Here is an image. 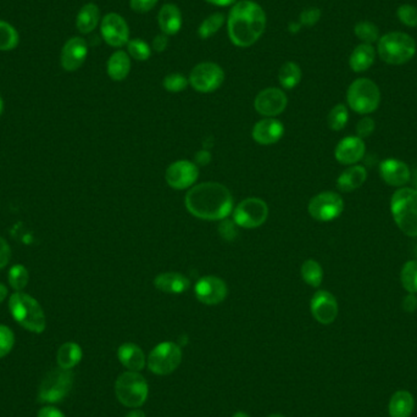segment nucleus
Returning a JSON list of instances; mask_svg holds the SVG:
<instances>
[{
    "label": "nucleus",
    "mask_w": 417,
    "mask_h": 417,
    "mask_svg": "<svg viewBox=\"0 0 417 417\" xmlns=\"http://www.w3.org/2000/svg\"><path fill=\"white\" fill-rule=\"evenodd\" d=\"M188 213L206 221L225 220L233 210V197L226 185L204 182L190 188L185 198Z\"/></svg>",
    "instance_id": "nucleus-1"
},
{
    "label": "nucleus",
    "mask_w": 417,
    "mask_h": 417,
    "mask_svg": "<svg viewBox=\"0 0 417 417\" xmlns=\"http://www.w3.org/2000/svg\"><path fill=\"white\" fill-rule=\"evenodd\" d=\"M266 22L265 11L260 5L253 0H241L228 14V37L236 47H250L265 32Z\"/></svg>",
    "instance_id": "nucleus-2"
},
{
    "label": "nucleus",
    "mask_w": 417,
    "mask_h": 417,
    "mask_svg": "<svg viewBox=\"0 0 417 417\" xmlns=\"http://www.w3.org/2000/svg\"><path fill=\"white\" fill-rule=\"evenodd\" d=\"M390 213L399 229L408 237H417V192L399 188L390 198Z\"/></svg>",
    "instance_id": "nucleus-3"
},
{
    "label": "nucleus",
    "mask_w": 417,
    "mask_h": 417,
    "mask_svg": "<svg viewBox=\"0 0 417 417\" xmlns=\"http://www.w3.org/2000/svg\"><path fill=\"white\" fill-rule=\"evenodd\" d=\"M10 313L16 323L29 332L42 333L47 327V318L42 306L29 294L16 292L10 297Z\"/></svg>",
    "instance_id": "nucleus-4"
},
{
    "label": "nucleus",
    "mask_w": 417,
    "mask_h": 417,
    "mask_svg": "<svg viewBox=\"0 0 417 417\" xmlns=\"http://www.w3.org/2000/svg\"><path fill=\"white\" fill-rule=\"evenodd\" d=\"M379 55L389 65H404L416 54V43L403 32H390L381 37L377 45Z\"/></svg>",
    "instance_id": "nucleus-5"
},
{
    "label": "nucleus",
    "mask_w": 417,
    "mask_h": 417,
    "mask_svg": "<svg viewBox=\"0 0 417 417\" xmlns=\"http://www.w3.org/2000/svg\"><path fill=\"white\" fill-rule=\"evenodd\" d=\"M346 101L356 114H372L381 104V90L369 78H358L348 88Z\"/></svg>",
    "instance_id": "nucleus-6"
},
{
    "label": "nucleus",
    "mask_w": 417,
    "mask_h": 417,
    "mask_svg": "<svg viewBox=\"0 0 417 417\" xmlns=\"http://www.w3.org/2000/svg\"><path fill=\"white\" fill-rule=\"evenodd\" d=\"M115 393L120 403L127 408H141L149 393L146 379L136 371H126L115 383Z\"/></svg>",
    "instance_id": "nucleus-7"
},
{
    "label": "nucleus",
    "mask_w": 417,
    "mask_h": 417,
    "mask_svg": "<svg viewBox=\"0 0 417 417\" xmlns=\"http://www.w3.org/2000/svg\"><path fill=\"white\" fill-rule=\"evenodd\" d=\"M73 386V374L65 369H52L44 376L39 386V403H60L66 398Z\"/></svg>",
    "instance_id": "nucleus-8"
},
{
    "label": "nucleus",
    "mask_w": 417,
    "mask_h": 417,
    "mask_svg": "<svg viewBox=\"0 0 417 417\" xmlns=\"http://www.w3.org/2000/svg\"><path fill=\"white\" fill-rule=\"evenodd\" d=\"M182 361V351L174 341H164L153 349L148 358V367L153 374L167 376L172 374Z\"/></svg>",
    "instance_id": "nucleus-9"
},
{
    "label": "nucleus",
    "mask_w": 417,
    "mask_h": 417,
    "mask_svg": "<svg viewBox=\"0 0 417 417\" xmlns=\"http://www.w3.org/2000/svg\"><path fill=\"white\" fill-rule=\"evenodd\" d=\"M269 218V206L260 198L242 200L233 210V221L238 227L256 228L266 222Z\"/></svg>",
    "instance_id": "nucleus-10"
},
{
    "label": "nucleus",
    "mask_w": 417,
    "mask_h": 417,
    "mask_svg": "<svg viewBox=\"0 0 417 417\" xmlns=\"http://www.w3.org/2000/svg\"><path fill=\"white\" fill-rule=\"evenodd\" d=\"M344 210V202L336 192H323L309 202L310 216L320 222H330L341 216Z\"/></svg>",
    "instance_id": "nucleus-11"
},
{
    "label": "nucleus",
    "mask_w": 417,
    "mask_h": 417,
    "mask_svg": "<svg viewBox=\"0 0 417 417\" xmlns=\"http://www.w3.org/2000/svg\"><path fill=\"white\" fill-rule=\"evenodd\" d=\"M225 72L215 62H200L190 71V83L199 93H213L222 85Z\"/></svg>",
    "instance_id": "nucleus-12"
},
{
    "label": "nucleus",
    "mask_w": 417,
    "mask_h": 417,
    "mask_svg": "<svg viewBox=\"0 0 417 417\" xmlns=\"http://www.w3.org/2000/svg\"><path fill=\"white\" fill-rule=\"evenodd\" d=\"M100 32L110 47H124L129 41V29L126 20L115 13L105 15L100 24Z\"/></svg>",
    "instance_id": "nucleus-13"
},
{
    "label": "nucleus",
    "mask_w": 417,
    "mask_h": 417,
    "mask_svg": "<svg viewBox=\"0 0 417 417\" xmlns=\"http://www.w3.org/2000/svg\"><path fill=\"white\" fill-rule=\"evenodd\" d=\"M199 177L198 167L188 160H178L167 167L165 180L171 188L176 190H187L195 185Z\"/></svg>",
    "instance_id": "nucleus-14"
},
{
    "label": "nucleus",
    "mask_w": 417,
    "mask_h": 417,
    "mask_svg": "<svg viewBox=\"0 0 417 417\" xmlns=\"http://www.w3.org/2000/svg\"><path fill=\"white\" fill-rule=\"evenodd\" d=\"M288 104V98L283 90L271 87L261 90L254 100V108L257 114L266 118H275L285 111Z\"/></svg>",
    "instance_id": "nucleus-15"
},
{
    "label": "nucleus",
    "mask_w": 417,
    "mask_h": 417,
    "mask_svg": "<svg viewBox=\"0 0 417 417\" xmlns=\"http://www.w3.org/2000/svg\"><path fill=\"white\" fill-rule=\"evenodd\" d=\"M195 293L200 303L205 305H218L222 303L228 293L225 281L216 276L202 277L195 287Z\"/></svg>",
    "instance_id": "nucleus-16"
},
{
    "label": "nucleus",
    "mask_w": 417,
    "mask_h": 417,
    "mask_svg": "<svg viewBox=\"0 0 417 417\" xmlns=\"http://www.w3.org/2000/svg\"><path fill=\"white\" fill-rule=\"evenodd\" d=\"M310 310L313 318L321 325H331L334 323L339 311L336 297L327 290H318L313 294Z\"/></svg>",
    "instance_id": "nucleus-17"
},
{
    "label": "nucleus",
    "mask_w": 417,
    "mask_h": 417,
    "mask_svg": "<svg viewBox=\"0 0 417 417\" xmlns=\"http://www.w3.org/2000/svg\"><path fill=\"white\" fill-rule=\"evenodd\" d=\"M366 146L358 136L343 138L334 149V157L341 165L353 167L365 157Z\"/></svg>",
    "instance_id": "nucleus-18"
},
{
    "label": "nucleus",
    "mask_w": 417,
    "mask_h": 417,
    "mask_svg": "<svg viewBox=\"0 0 417 417\" xmlns=\"http://www.w3.org/2000/svg\"><path fill=\"white\" fill-rule=\"evenodd\" d=\"M379 175L386 185L397 188H403L404 185L411 180V171L408 165L393 157H389L381 162Z\"/></svg>",
    "instance_id": "nucleus-19"
},
{
    "label": "nucleus",
    "mask_w": 417,
    "mask_h": 417,
    "mask_svg": "<svg viewBox=\"0 0 417 417\" xmlns=\"http://www.w3.org/2000/svg\"><path fill=\"white\" fill-rule=\"evenodd\" d=\"M88 55V45L81 37L69 39L62 50V66L66 71H76L85 64Z\"/></svg>",
    "instance_id": "nucleus-20"
},
{
    "label": "nucleus",
    "mask_w": 417,
    "mask_h": 417,
    "mask_svg": "<svg viewBox=\"0 0 417 417\" xmlns=\"http://www.w3.org/2000/svg\"><path fill=\"white\" fill-rule=\"evenodd\" d=\"M283 133H285V127L278 120L267 118L257 121L254 125L251 136L256 143L262 146H271L278 142L283 136Z\"/></svg>",
    "instance_id": "nucleus-21"
},
{
    "label": "nucleus",
    "mask_w": 417,
    "mask_h": 417,
    "mask_svg": "<svg viewBox=\"0 0 417 417\" xmlns=\"http://www.w3.org/2000/svg\"><path fill=\"white\" fill-rule=\"evenodd\" d=\"M154 285L164 293L181 294L190 288V282L180 272H164L154 278Z\"/></svg>",
    "instance_id": "nucleus-22"
},
{
    "label": "nucleus",
    "mask_w": 417,
    "mask_h": 417,
    "mask_svg": "<svg viewBox=\"0 0 417 417\" xmlns=\"http://www.w3.org/2000/svg\"><path fill=\"white\" fill-rule=\"evenodd\" d=\"M157 24L162 32L167 36H174L180 32L182 27V13L175 4L162 5L157 14Z\"/></svg>",
    "instance_id": "nucleus-23"
},
{
    "label": "nucleus",
    "mask_w": 417,
    "mask_h": 417,
    "mask_svg": "<svg viewBox=\"0 0 417 417\" xmlns=\"http://www.w3.org/2000/svg\"><path fill=\"white\" fill-rule=\"evenodd\" d=\"M366 180H367V170L365 167L361 165H353L339 175L337 180V187L341 192L349 193L360 188L361 185L365 183Z\"/></svg>",
    "instance_id": "nucleus-24"
},
{
    "label": "nucleus",
    "mask_w": 417,
    "mask_h": 417,
    "mask_svg": "<svg viewBox=\"0 0 417 417\" xmlns=\"http://www.w3.org/2000/svg\"><path fill=\"white\" fill-rule=\"evenodd\" d=\"M119 360L129 371L139 372L146 366V356L142 349L133 343H125L118 351Z\"/></svg>",
    "instance_id": "nucleus-25"
},
{
    "label": "nucleus",
    "mask_w": 417,
    "mask_h": 417,
    "mask_svg": "<svg viewBox=\"0 0 417 417\" xmlns=\"http://www.w3.org/2000/svg\"><path fill=\"white\" fill-rule=\"evenodd\" d=\"M376 52L371 44H360L351 52L349 66L356 73L365 72L375 62Z\"/></svg>",
    "instance_id": "nucleus-26"
},
{
    "label": "nucleus",
    "mask_w": 417,
    "mask_h": 417,
    "mask_svg": "<svg viewBox=\"0 0 417 417\" xmlns=\"http://www.w3.org/2000/svg\"><path fill=\"white\" fill-rule=\"evenodd\" d=\"M415 408L413 394L408 390H398L389 400L388 411L390 417H410Z\"/></svg>",
    "instance_id": "nucleus-27"
},
{
    "label": "nucleus",
    "mask_w": 417,
    "mask_h": 417,
    "mask_svg": "<svg viewBox=\"0 0 417 417\" xmlns=\"http://www.w3.org/2000/svg\"><path fill=\"white\" fill-rule=\"evenodd\" d=\"M106 71L111 80L124 81L131 71V57L122 50L115 52L108 60Z\"/></svg>",
    "instance_id": "nucleus-28"
},
{
    "label": "nucleus",
    "mask_w": 417,
    "mask_h": 417,
    "mask_svg": "<svg viewBox=\"0 0 417 417\" xmlns=\"http://www.w3.org/2000/svg\"><path fill=\"white\" fill-rule=\"evenodd\" d=\"M99 8L93 3L82 6L80 13L77 15L76 26L78 31L83 34H88L97 29L99 24Z\"/></svg>",
    "instance_id": "nucleus-29"
},
{
    "label": "nucleus",
    "mask_w": 417,
    "mask_h": 417,
    "mask_svg": "<svg viewBox=\"0 0 417 417\" xmlns=\"http://www.w3.org/2000/svg\"><path fill=\"white\" fill-rule=\"evenodd\" d=\"M82 359V349L81 346L73 343V341H69L62 344L57 354V365L65 370H71L72 367L81 361Z\"/></svg>",
    "instance_id": "nucleus-30"
},
{
    "label": "nucleus",
    "mask_w": 417,
    "mask_h": 417,
    "mask_svg": "<svg viewBox=\"0 0 417 417\" xmlns=\"http://www.w3.org/2000/svg\"><path fill=\"white\" fill-rule=\"evenodd\" d=\"M278 81L285 90H293L302 81V70L298 64L287 62L278 71Z\"/></svg>",
    "instance_id": "nucleus-31"
},
{
    "label": "nucleus",
    "mask_w": 417,
    "mask_h": 417,
    "mask_svg": "<svg viewBox=\"0 0 417 417\" xmlns=\"http://www.w3.org/2000/svg\"><path fill=\"white\" fill-rule=\"evenodd\" d=\"M300 274H302L304 282L313 288H318L323 283V266L320 265L316 260L309 259V260L304 261L302 269H300Z\"/></svg>",
    "instance_id": "nucleus-32"
},
{
    "label": "nucleus",
    "mask_w": 417,
    "mask_h": 417,
    "mask_svg": "<svg viewBox=\"0 0 417 417\" xmlns=\"http://www.w3.org/2000/svg\"><path fill=\"white\" fill-rule=\"evenodd\" d=\"M400 282L408 293L417 294V260L404 264L400 271Z\"/></svg>",
    "instance_id": "nucleus-33"
},
{
    "label": "nucleus",
    "mask_w": 417,
    "mask_h": 417,
    "mask_svg": "<svg viewBox=\"0 0 417 417\" xmlns=\"http://www.w3.org/2000/svg\"><path fill=\"white\" fill-rule=\"evenodd\" d=\"M225 20H226V17L221 13H215V14L208 16L198 29V34H199L200 38L208 39L213 37V34H216L218 29L222 27Z\"/></svg>",
    "instance_id": "nucleus-34"
},
{
    "label": "nucleus",
    "mask_w": 417,
    "mask_h": 417,
    "mask_svg": "<svg viewBox=\"0 0 417 417\" xmlns=\"http://www.w3.org/2000/svg\"><path fill=\"white\" fill-rule=\"evenodd\" d=\"M19 34L11 24L0 21V50H13L19 44Z\"/></svg>",
    "instance_id": "nucleus-35"
},
{
    "label": "nucleus",
    "mask_w": 417,
    "mask_h": 417,
    "mask_svg": "<svg viewBox=\"0 0 417 417\" xmlns=\"http://www.w3.org/2000/svg\"><path fill=\"white\" fill-rule=\"evenodd\" d=\"M348 120H349L348 108L344 104H337L328 113V127L331 128L332 131L338 132V131H341L343 128L346 127V124H348Z\"/></svg>",
    "instance_id": "nucleus-36"
},
{
    "label": "nucleus",
    "mask_w": 417,
    "mask_h": 417,
    "mask_svg": "<svg viewBox=\"0 0 417 417\" xmlns=\"http://www.w3.org/2000/svg\"><path fill=\"white\" fill-rule=\"evenodd\" d=\"M354 32H355L356 37L365 44H372V43L377 42L379 38V27L369 21H362V22L356 24Z\"/></svg>",
    "instance_id": "nucleus-37"
},
{
    "label": "nucleus",
    "mask_w": 417,
    "mask_h": 417,
    "mask_svg": "<svg viewBox=\"0 0 417 417\" xmlns=\"http://www.w3.org/2000/svg\"><path fill=\"white\" fill-rule=\"evenodd\" d=\"M127 52L129 57L137 62H147L152 55V49L143 39H131L127 43Z\"/></svg>",
    "instance_id": "nucleus-38"
},
{
    "label": "nucleus",
    "mask_w": 417,
    "mask_h": 417,
    "mask_svg": "<svg viewBox=\"0 0 417 417\" xmlns=\"http://www.w3.org/2000/svg\"><path fill=\"white\" fill-rule=\"evenodd\" d=\"M8 280L11 288L15 290H22L27 285L29 280V274L24 265H15L11 267L8 274Z\"/></svg>",
    "instance_id": "nucleus-39"
},
{
    "label": "nucleus",
    "mask_w": 417,
    "mask_h": 417,
    "mask_svg": "<svg viewBox=\"0 0 417 417\" xmlns=\"http://www.w3.org/2000/svg\"><path fill=\"white\" fill-rule=\"evenodd\" d=\"M190 83V80L182 75V73H170L167 75L164 81H162V85L164 88L170 92V93H180L182 90H185L187 88V85Z\"/></svg>",
    "instance_id": "nucleus-40"
},
{
    "label": "nucleus",
    "mask_w": 417,
    "mask_h": 417,
    "mask_svg": "<svg viewBox=\"0 0 417 417\" xmlns=\"http://www.w3.org/2000/svg\"><path fill=\"white\" fill-rule=\"evenodd\" d=\"M397 16L402 24L408 27H417V8L414 5L404 4L397 10Z\"/></svg>",
    "instance_id": "nucleus-41"
},
{
    "label": "nucleus",
    "mask_w": 417,
    "mask_h": 417,
    "mask_svg": "<svg viewBox=\"0 0 417 417\" xmlns=\"http://www.w3.org/2000/svg\"><path fill=\"white\" fill-rule=\"evenodd\" d=\"M14 343L15 336L13 331L4 325H0V359L9 354Z\"/></svg>",
    "instance_id": "nucleus-42"
},
{
    "label": "nucleus",
    "mask_w": 417,
    "mask_h": 417,
    "mask_svg": "<svg viewBox=\"0 0 417 417\" xmlns=\"http://www.w3.org/2000/svg\"><path fill=\"white\" fill-rule=\"evenodd\" d=\"M321 19V10L318 8H308V9L303 10L300 14V24L304 26L311 27L315 24H318V20Z\"/></svg>",
    "instance_id": "nucleus-43"
},
{
    "label": "nucleus",
    "mask_w": 417,
    "mask_h": 417,
    "mask_svg": "<svg viewBox=\"0 0 417 417\" xmlns=\"http://www.w3.org/2000/svg\"><path fill=\"white\" fill-rule=\"evenodd\" d=\"M375 120L371 119V118H364L356 125V134H358V137L364 139V138L370 137L375 131Z\"/></svg>",
    "instance_id": "nucleus-44"
},
{
    "label": "nucleus",
    "mask_w": 417,
    "mask_h": 417,
    "mask_svg": "<svg viewBox=\"0 0 417 417\" xmlns=\"http://www.w3.org/2000/svg\"><path fill=\"white\" fill-rule=\"evenodd\" d=\"M237 225L234 221H229V220H222V222L220 225L218 232L221 234V237L226 241H233L236 236H237Z\"/></svg>",
    "instance_id": "nucleus-45"
},
{
    "label": "nucleus",
    "mask_w": 417,
    "mask_h": 417,
    "mask_svg": "<svg viewBox=\"0 0 417 417\" xmlns=\"http://www.w3.org/2000/svg\"><path fill=\"white\" fill-rule=\"evenodd\" d=\"M159 0H129V6L133 11L144 14L157 6Z\"/></svg>",
    "instance_id": "nucleus-46"
},
{
    "label": "nucleus",
    "mask_w": 417,
    "mask_h": 417,
    "mask_svg": "<svg viewBox=\"0 0 417 417\" xmlns=\"http://www.w3.org/2000/svg\"><path fill=\"white\" fill-rule=\"evenodd\" d=\"M10 255H11V251H10L9 244L6 243L4 238L0 237V269L8 265Z\"/></svg>",
    "instance_id": "nucleus-47"
},
{
    "label": "nucleus",
    "mask_w": 417,
    "mask_h": 417,
    "mask_svg": "<svg viewBox=\"0 0 417 417\" xmlns=\"http://www.w3.org/2000/svg\"><path fill=\"white\" fill-rule=\"evenodd\" d=\"M167 45H169V36L167 34H157V37L153 39V49L155 52H162L167 50Z\"/></svg>",
    "instance_id": "nucleus-48"
},
{
    "label": "nucleus",
    "mask_w": 417,
    "mask_h": 417,
    "mask_svg": "<svg viewBox=\"0 0 417 417\" xmlns=\"http://www.w3.org/2000/svg\"><path fill=\"white\" fill-rule=\"evenodd\" d=\"M404 311L407 313H414L417 309L416 294L408 293V295L403 300Z\"/></svg>",
    "instance_id": "nucleus-49"
},
{
    "label": "nucleus",
    "mask_w": 417,
    "mask_h": 417,
    "mask_svg": "<svg viewBox=\"0 0 417 417\" xmlns=\"http://www.w3.org/2000/svg\"><path fill=\"white\" fill-rule=\"evenodd\" d=\"M37 417H65V415L54 407H45V408L39 410Z\"/></svg>",
    "instance_id": "nucleus-50"
},
{
    "label": "nucleus",
    "mask_w": 417,
    "mask_h": 417,
    "mask_svg": "<svg viewBox=\"0 0 417 417\" xmlns=\"http://www.w3.org/2000/svg\"><path fill=\"white\" fill-rule=\"evenodd\" d=\"M210 4L218 5V6H228V5H232L237 1V0H205Z\"/></svg>",
    "instance_id": "nucleus-51"
},
{
    "label": "nucleus",
    "mask_w": 417,
    "mask_h": 417,
    "mask_svg": "<svg viewBox=\"0 0 417 417\" xmlns=\"http://www.w3.org/2000/svg\"><path fill=\"white\" fill-rule=\"evenodd\" d=\"M6 295H8V288L3 283H0V303L4 302Z\"/></svg>",
    "instance_id": "nucleus-52"
},
{
    "label": "nucleus",
    "mask_w": 417,
    "mask_h": 417,
    "mask_svg": "<svg viewBox=\"0 0 417 417\" xmlns=\"http://www.w3.org/2000/svg\"><path fill=\"white\" fill-rule=\"evenodd\" d=\"M126 417H146V415L141 410H133L131 413H128Z\"/></svg>",
    "instance_id": "nucleus-53"
},
{
    "label": "nucleus",
    "mask_w": 417,
    "mask_h": 417,
    "mask_svg": "<svg viewBox=\"0 0 417 417\" xmlns=\"http://www.w3.org/2000/svg\"><path fill=\"white\" fill-rule=\"evenodd\" d=\"M233 417H250L248 414L246 413H236L233 415Z\"/></svg>",
    "instance_id": "nucleus-54"
},
{
    "label": "nucleus",
    "mask_w": 417,
    "mask_h": 417,
    "mask_svg": "<svg viewBox=\"0 0 417 417\" xmlns=\"http://www.w3.org/2000/svg\"><path fill=\"white\" fill-rule=\"evenodd\" d=\"M3 106H4V105H3V99H1V97H0V115L3 113Z\"/></svg>",
    "instance_id": "nucleus-55"
},
{
    "label": "nucleus",
    "mask_w": 417,
    "mask_h": 417,
    "mask_svg": "<svg viewBox=\"0 0 417 417\" xmlns=\"http://www.w3.org/2000/svg\"><path fill=\"white\" fill-rule=\"evenodd\" d=\"M414 190H416L417 192V174L415 175V188Z\"/></svg>",
    "instance_id": "nucleus-56"
},
{
    "label": "nucleus",
    "mask_w": 417,
    "mask_h": 417,
    "mask_svg": "<svg viewBox=\"0 0 417 417\" xmlns=\"http://www.w3.org/2000/svg\"><path fill=\"white\" fill-rule=\"evenodd\" d=\"M269 417H285L282 416V415H278V414H275V415H270Z\"/></svg>",
    "instance_id": "nucleus-57"
},
{
    "label": "nucleus",
    "mask_w": 417,
    "mask_h": 417,
    "mask_svg": "<svg viewBox=\"0 0 417 417\" xmlns=\"http://www.w3.org/2000/svg\"><path fill=\"white\" fill-rule=\"evenodd\" d=\"M416 255H417V248H416Z\"/></svg>",
    "instance_id": "nucleus-58"
}]
</instances>
